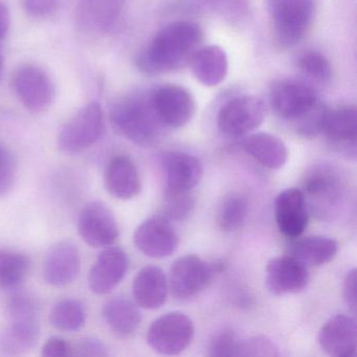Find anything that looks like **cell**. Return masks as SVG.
Returning <instances> with one entry per match:
<instances>
[{"mask_svg": "<svg viewBox=\"0 0 357 357\" xmlns=\"http://www.w3.org/2000/svg\"><path fill=\"white\" fill-rule=\"evenodd\" d=\"M248 213V198L241 193H229L219 206L217 223L227 233L237 231L245 221Z\"/></svg>", "mask_w": 357, "mask_h": 357, "instance_id": "f546056e", "label": "cell"}, {"mask_svg": "<svg viewBox=\"0 0 357 357\" xmlns=\"http://www.w3.org/2000/svg\"><path fill=\"white\" fill-rule=\"evenodd\" d=\"M107 356V348L101 340L87 337L73 348V356Z\"/></svg>", "mask_w": 357, "mask_h": 357, "instance_id": "74e56055", "label": "cell"}, {"mask_svg": "<svg viewBox=\"0 0 357 357\" xmlns=\"http://www.w3.org/2000/svg\"><path fill=\"white\" fill-rule=\"evenodd\" d=\"M192 70L198 81L206 86L220 84L229 72V59L218 45H208L196 52L191 60Z\"/></svg>", "mask_w": 357, "mask_h": 357, "instance_id": "603a6c76", "label": "cell"}, {"mask_svg": "<svg viewBox=\"0 0 357 357\" xmlns=\"http://www.w3.org/2000/svg\"><path fill=\"white\" fill-rule=\"evenodd\" d=\"M78 231L84 242L95 248L112 246L120 235L114 213L99 200L85 204L79 216Z\"/></svg>", "mask_w": 357, "mask_h": 357, "instance_id": "9c48e42d", "label": "cell"}, {"mask_svg": "<svg viewBox=\"0 0 357 357\" xmlns=\"http://www.w3.org/2000/svg\"><path fill=\"white\" fill-rule=\"evenodd\" d=\"M278 229L286 237L298 238L308 227V206L302 191L287 189L278 195L275 202Z\"/></svg>", "mask_w": 357, "mask_h": 357, "instance_id": "ac0fdd59", "label": "cell"}, {"mask_svg": "<svg viewBox=\"0 0 357 357\" xmlns=\"http://www.w3.org/2000/svg\"><path fill=\"white\" fill-rule=\"evenodd\" d=\"M15 178V160L6 148L0 146V196H5L11 191Z\"/></svg>", "mask_w": 357, "mask_h": 357, "instance_id": "d590c367", "label": "cell"}, {"mask_svg": "<svg viewBox=\"0 0 357 357\" xmlns=\"http://www.w3.org/2000/svg\"><path fill=\"white\" fill-rule=\"evenodd\" d=\"M24 6L29 15L45 18L57 11L59 0H24Z\"/></svg>", "mask_w": 357, "mask_h": 357, "instance_id": "8d00e7d4", "label": "cell"}, {"mask_svg": "<svg viewBox=\"0 0 357 357\" xmlns=\"http://www.w3.org/2000/svg\"><path fill=\"white\" fill-rule=\"evenodd\" d=\"M319 344L330 356H355L357 329L354 317L337 314L328 319L319 330Z\"/></svg>", "mask_w": 357, "mask_h": 357, "instance_id": "e0dca14e", "label": "cell"}, {"mask_svg": "<svg viewBox=\"0 0 357 357\" xmlns=\"http://www.w3.org/2000/svg\"><path fill=\"white\" fill-rule=\"evenodd\" d=\"M280 355L279 347L267 336L238 338L235 357H277Z\"/></svg>", "mask_w": 357, "mask_h": 357, "instance_id": "1f68e13d", "label": "cell"}, {"mask_svg": "<svg viewBox=\"0 0 357 357\" xmlns=\"http://www.w3.org/2000/svg\"><path fill=\"white\" fill-rule=\"evenodd\" d=\"M104 183L108 193L121 200L137 197L142 189L137 165L127 155H116L108 162Z\"/></svg>", "mask_w": 357, "mask_h": 357, "instance_id": "44dd1931", "label": "cell"}, {"mask_svg": "<svg viewBox=\"0 0 357 357\" xmlns=\"http://www.w3.org/2000/svg\"><path fill=\"white\" fill-rule=\"evenodd\" d=\"M309 282L308 269L294 257L271 259L266 267L267 289L275 296L298 294Z\"/></svg>", "mask_w": 357, "mask_h": 357, "instance_id": "2e32d148", "label": "cell"}, {"mask_svg": "<svg viewBox=\"0 0 357 357\" xmlns=\"http://www.w3.org/2000/svg\"><path fill=\"white\" fill-rule=\"evenodd\" d=\"M344 298L349 310L353 315L356 314V269L347 273L344 281Z\"/></svg>", "mask_w": 357, "mask_h": 357, "instance_id": "ab89813d", "label": "cell"}, {"mask_svg": "<svg viewBox=\"0 0 357 357\" xmlns=\"http://www.w3.org/2000/svg\"><path fill=\"white\" fill-rule=\"evenodd\" d=\"M223 266V263H208L196 255H185L171 266L169 287L175 298H193L208 287L215 273H220Z\"/></svg>", "mask_w": 357, "mask_h": 357, "instance_id": "5b68a950", "label": "cell"}, {"mask_svg": "<svg viewBox=\"0 0 357 357\" xmlns=\"http://www.w3.org/2000/svg\"><path fill=\"white\" fill-rule=\"evenodd\" d=\"M302 193L313 213L323 219L332 218L342 206V179L331 167H314L306 174Z\"/></svg>", "mask_w": 357, "mask_h": 357, "instance_id": "277c9868", "label": "cell"}, {"mask_svg": "<svg viewBox=\"0 0 357 357\" xmlns=\"http://www.w3.org/2000/svg\"><path fill=\"white\" fill-rule=\"evenodd\" d=\"M103 125L101 106L97 102H91L64 125L58 135V147L70 154L84 151L100 139Z\"/></svg>", "mask_w": 357, "mask_h": 357, "instance_id": "8992f818", "label": "cell"}, {"mask_svg": "<svg viewBox=\"0 0 357 357\" xmlns=\"http://www.w3.org/2000/svg\"><path fill=\"white\" fill-rule=\"evenodd\" d=\"M168 288V280L162 269L155 265H148L135 278L133 296L142 308L155 310L166 302Z\"/></svg>", "mask_w": 357, "mask_h": 357, "instance_id": "7402d4cb", "label": "cell"}, {"mask_svg": "<svg viewBox=\"0 0 357 357\" xmlns=\"http://www.w3.org/2000/svg\"><path fill=\"white\" fill-rule=\"evenodd\" d=\"M152 105L162 124L171 128L185 126L195 114L193 96L185 87L167 84L150 95Z\"/></svg>", "mask_w": 357, "mask_h": 357, "instance_id": "30bf717a", "label": "cell"}, {"mask_svg": "<svg viewBox=\"0 0 357 357\" xmlns=\"http://www.w3.org/2000/svg\"><path fill=\"white\" fill-rule=\"evenodd\" d=\"M13 89L26 109L45 112L54 99V86L47 73L34 66H24L13 76Z\"/></svg>", "mask_w": 357, "mask_h": 357, "instance_id": "8fae6325", "label": "cell"}, {"mask_svg": "<svg viewBox=\"0 0 357 357\" xmlns=\"http://www.w3.org/2000/svg\"><path fill=\"white\" fill-rule=\"evenodd\" d=\"M10 14L7 7L0 1V39L3 38L9 30Z\"/></svg>", "mask_w": 357, "mask_h": 357, "instance_id": "60d3db41", "label": "cell"}, {"mask_svg": "<svg viewBox=\"0 0 357 357\" xmlns=\"http://www.w3.org/2000/svg\"><path fill=\"white\" fill-rule=\"evenodd\" d=\"M133 241L150 258L164 259L174 254L179 239L174 227L164 217H150L135 229Z\"/></svg>", "mask_w": 357, "mask_h": 357, "instance_id": "7c38bea8", "label": "cell"}, {"mask_svg": "<svg viewBox=\"0 0 357 357\" xmlns=\"http://www.w3.org/2000/svg\"><path fill=\"white\" fill-rule=\"evenodd\" d=\"M271 102L281 118L296 121L309 112L319 99L314 89L304 83L280 81L271 89Z\"/></svg>", "mask_w": 357, "mask_h": 357, "instance_id": "5bb4252c", "label": "cell"}, {"mask_svg": "<svg viewBox=\"0 0 357 357\" xmlns=\"http://www.w3.org/2000/svg\"><path fill=\"white\" fill-rule=\"evenodd\" d=\"M238 337L231 330L215 334L208 346V355L214 357H235Z\"/></svg>", "mask_w": 357, "mask_h": 357, "instance_id": "e575fe53", "label": "cell"}, {"mask_svg": "<svg viewBox=\"0 0 357 357\" xmlns=\"http://www.w3.org/2000/svg\"><path fill=\"white\" fill-rule=\"evenodd\" d=\"M202 31L191 22H176L158 33L137 59L142 72L149 75L172 72L191 61L200 49Z\"/></svg>", "mask_w": 357, "mask_h": 357, "instance_id": "6da1fadb", "label": "cell"}, {"mask_svg": "<svg viewBox=\"0 0 357 357\" xmlns=\"http://www.w3.org/2000/svg\"><path fill=\"white\" fill-rule=\"evenodd\" d=\"M80 269L78 246L70 241L58 242L45 255L43 277L49 285L62 287L73 283L80 273Z\"/></svg>", "mask_w": 357, "mask_h": 357, "instance_id": "4fadbf2b", "label": "cell"}, {"mask_svg": "<svg viewBox=\"0 0 357 357\" xmlns=\"http://www.w3.org/2000/svg\"><path fill=\"white\" fill-rule=\"evenodd\" d=\"M327 139L336 145L355 147L357 135V112L354 105H342L329 109L324 121L323 130Z\"/></svg>", "mask_w": 357, "mask_h": 357, "instance_id": "d4e9b609", "label": "cell"}, {"mask_svg": "<svg viewBox=\"0 0 357 357\" xmlns=\"http://www.w3.org/2000/svg\"><path fill=\"white\" fill-rule=\"evenodd\" d=\"M337 250V242L332 238L310 236L292 244L290 254L306 267L319 266L333 260Z\"/></svg>", "mask_w": 357, "mask_h": 357, "instance_id": "484cf974", "label": "cell"}, {"mask_svg": "<svg viewBox=\"0 0 357 357\" xmlns=\"http://www.w3.org/2000/svg\"><path fill=\"white\" fill-rule=\"evenodd\" d=\"M103 317L108 327L120 336L135 333L142 321L135 304L123 296L112 298L104 305Z\"/></svg>", "mask_w": 357, "mask_h": 357, "instance_id": "4316f807", "label": "cell"}, {"mask_svg": "<svg viewBox=\"0 0 357 357\" xmlns=\"http://www.w3.org/2000/svg\"><path fill=\"white\" fill-rule=\"evenodd\" d=\"M41 355L45 357L73 356V347L63 338L53 336L43 344Z\"/></svg>", "mask_w": 357, "mask_h": 357, "instance_id": "f35d334b", "label": "cell"}, {"mask_svg": "<svg viewBox=\"0 0 357 357\" xmlns=\"http://www.w3.org/2000/svg\"><path fill=\"white\" fill-rule=\"evenodd\" d=\"M244 151L268 169H280L287 162L288 151L284 142L271 133L248 135L242 143Z\"/></svg>", "mask_w": 357, "mask_h": 357, "instance_id": "cb8c5ba5", "label": "cell"}, {"mask_svg": "<svg viewBox=\"0 0 357 357\" xmlns=\"http://www.w3.org/2000/svg\"><path fill=\"white\" fill-rule=\"evenodd\" d=\"M273 34L280 47H294L300 43L312 24L313 0H269Z\"/></svg>", "mask_w": 357, "mask_h": 357, "instance_id": "3957f363", "label": "cell"}, {"mask_svg": "<svg viewBox=\"0 0 357 357\" xmlns=\"http://www.w3.org/2000/svg\"><path fill=\"white\" fill-rule=\"evenodd\" d=\"M298 68L307 76L319 82H327L332 76L329 60L319 52L309 51L298 58Z\"/></svg>", "mask_w": 357, "mask_h": 357, "instance_id": "d6a6232c", "label": "cell"}, {"mask_svg": "<svg viewBox=\"0 0 357 357\" xmlns=\"http://www.w3.org/2000/svg\"><path fill=\"white\" fill-rule=\"evenodd\" d=\"M3 56H1V53H0V78H1V73H3Z\"/></svg>", "mask_w": 357, "mask_h": 357, "instance_id": "b9f144b4", "label": "cell"}, {"mask_svg": "<svg viewBox=\"0 0 357 357\" xmlns=\"http://www.w3.org/2000/svg\"><path fill=\"white\" fill-rule=\"evenodd\" d=\"M194 332L193 321L187 314L178 311L168 312L151 324L147 342L160 354L177 355L191 344Z\"/></svg>", "mask_w": 357, "mask_h": 357, "instance_id": "52a82bcc", "label": "cell"}, {"mask_svg": "<svg viewBox=\"0 0 357 357\" xmlns=\"http://www.w3.org/2000/svg\"><path fill=\"white\" fill-rule=\"evenodd\" d=\"M166 189L191 191L202 181V165L197 158L185 152H167L162 156Z\"/></svg>", "mask_w": 357, "mask_h": 357, "instance_id": "ffe728a7", "label": "cell"}, {"mask_svg": "<svg viewBox=\"0 0 357 357\" xmlns=\"http://www.w3.org/2000/svg\"><path fill=\"white\" fill-rule=\"evenodd\" d=\"M195 208V199L190 191H173L166 189L164 212L168 218L183 221L189 218Z\"/></svg>", "mask_w": 357, "mask_h": 357, "instance_id": "4dcf8cb0", "label": "cell"}, {"mask_svg": "<svg viewBox=\"0 0 357 357\" xmlns=\"http://www.w3.org/2000/svg\"><path fill=\"white\" fill-rule=\"evenodd\" d=\"M0 332V353L20 355L32 350L40 337L38 314L11 315Z\"/></svg>", "mask_w": 357, "mask_h": 357, "instance_id": "d6986e66", "label": "cell"}, {"mask_svg": "<svg viewBox=\"0 0 357 357\" xmlns=\"http://www.w3.org/2000/svg\"><path fill=\"white\" fill-rule=\"evenodd\" d=\"M31 260L24 252L0 248V289L20 287L30 273Z\"/></svg>", "mask_w": 357, "mask_h": 357, "instance_id": "83f0119b", "label": "cell"}, {"mask_svg": "<svg viewBox=\"0 0 357 357\" xmlns=\"http://www.w3.org/2000/svg\"><path fill=\"white\" fill-rule=\"evenodd\" d=\"M327 112V106L319 101L317 102L304 116L294 121L296 130L306 137H317L323 130L324 121Z\"/></svg>", "mask_w": 357, "mask_h": 357, "instance_id": "836d02e7", "label": "cell"}, {"mask_svg": "<svg viewBox=\"0 0 357 357\" xmlns=\"http://www.w3.org/2000/svg\"><path fill=\"white\" fill-rule=\"evenodd\" d=\"M266 108L254 96L235 98L221 107L218 127L229 137H243L258 128L265 119Z\"/></svg>", "mask_w": 357, "mask_h": 357, "instance_id": "ba28073f", "label": "cell"}, {"mask_svg": "<svg viewBox=\"0 0 357 357\" xmlns=\"http://www.w3.org/2000/svg\"><path fill=\"white\" fill-rule=\"evenodd\" d=\"M112 122L119 133L143 147L155 143L164 125L154 110L149 97L125 98L112 107Z\"/></svg>", "mask_w": 357, "mask_h": 357, "instance_id": "7a4b0ae2", "label": "cell"}, {"mask_svg": "<svg viewBox=\"0 0 357 357\" xmlns=\"http://www.w3.org/2000/svg\"><path fill=\"white\" fill-rule=\"evenodd\" d=\"M86 319L84 305L74 298H66L56 303L50 313V323L60 331H78Z\"/></svg>", "mask_w": 357, "mask_h": 357, "instance_id": "f1b7e54d", "label": "cell"}, {"mask_svg": "<svg viewBox=\"0 0 357 357\" xmlns=\"http://www.w3.org/2000/svg\"><path fill=\"white\" fill-rule=\"evenodd\" d=\"M128 267V256L122 248H105L89 271V289L99 296L109 294L124 279Z\"/></svg>", "mask_w": 357, "mask_h": 357, "instance_id": "9a60e30c", "label": "cell"}]
</instances>
